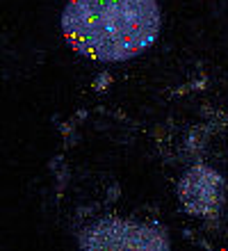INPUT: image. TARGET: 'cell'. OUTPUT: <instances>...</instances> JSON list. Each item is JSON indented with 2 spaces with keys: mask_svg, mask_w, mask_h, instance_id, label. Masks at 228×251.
<instances>
[{
  "mask_svg": "<svg viewBox=\"0 0 228 251\" xmlns=\"http://www.w3.org/2000/svg\"><path fill=\"white\" fill-rule=\"evenodd\" d=\"M59 30L85 60L130 62L160 39L162 7L157 0H66Z\"/></svg>",
  "mask_w": 228,
  "mask_h": 251,
  "instance_id": "cell-1",
  "label": "cell"
},
{
  "mask_svg": "<svg viewBox=\"0 0 228 251\" xmlns=\"http://www.w3.org/2000/svg\"><path fill=\"white\" fill-rule=\"evenodd\" d=\"M80 251H171L169 233L160 224L105 215L78 231Z\"/></svg>",
  "mask_w": 228,
  "mask_h": 251,
  "instance_id": "cell-2",
  "label": "cell"
},
{
  "mask_svg": "<svg viewBox=\"0 0 228 251\" xmlns=\"http://www.w3.org/2000/svg\"><path fill=\"white\" fill-rule=\"evenodd\" d=\"M180 208L192 217L212 219L226 201V180L215 167L196 162L180 176L176 185Z\"/></svg>",
  "mask_w": 228,
  "mask_h": 251,
  "instance_id": "cell-3",
  "label": "cell"
}]
</instances>
